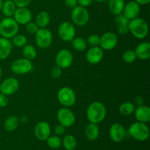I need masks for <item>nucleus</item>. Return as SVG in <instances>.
<instances>
[{"instance_id": "obj_12", "label": "nucleus", "mask_w": 150, "mask_h": 150, "mask_svg": "<svg viewBox=\"0 0 150 150\" xmlns=\"http://www.w3.org/2000/svg\"><path fill=\"white\" fill-rule=\"evenodd\" d=\"M19 88V82L16 78L9 77L4 79L0 83L1 92L7 96H10L16 93Z\"/></svg>"}, {"instance_id": "obj_49", "label": "nucleus", "mask_w": 150, "mask_h": 150, "mask_svg": "<svg viewBox=\"0 0 150 150\" xmlns=\"http://www.w3.org/2000/svg\"><path fill=\"white\" fill-rule=\"evenodd\" d=\"M108 1H109V0H108Z\"/></svg>"}, {"instance_id": "obj_44", "label": "nucleus", "mask_w": 150, "mask_h": 150, "mask_svg": "<svg viewBox=\"0 0 150 150\" xmlns=\"http://www.w3.org/2000/svg\"><path fill=\"white\" fill-rule=\"evenodd\" d=\"M135 1L139 5H146L150 2V0H135Z\"/></svg>"}, {"instance_id": "obj_5", "label": "nucleus", "mask_w": 150, "mask_h": 150, "mask_svg": "<svg viewBox=\"0 0 150 150\" xmlns=\"http://www.w3.org/2000/svg\"><path fill=\"white\" fill-rule=\"evenodd\" d=\"M57 100L61 105L64 107H71L76 102V95L74 90L68 86H64L59 90Z\"/></svg>"}, {"instance_id": "obj_48", "label": "nucleus", "mask_w": 150, "mask_h": 150, "mask_svg": "<svg viewBox=\"0 0 150 150\" xmlns=\"http://www.w3.org/2000/svg\"><path fill=\"white\" fill-rule=\"evenodd\" d=\"M0 92H1V89H0Z\"/></svg>"}, {"instance_id": "obj_38", "label": "nucleus", "mask_w": 150, "mask_h": 150, "mask_svg": "<svg viewBox=\"0 0 150 150\" xmlns=\"http://www.w3.org/2000/svg\"><path fill=\"white\" fill-rule=\"evenodd\" d=\"M17 7H27L32 0H13Z\"/></svg>"}, {"instance_id": "obj_1", "label": "nucleus", "mask_w": 150, "mask_h": 150, "mask_svg": "<svg viewBox=\"0 0 150 150\" xmlns=\"http://www.w3.org/2000/svg\"><path fill=\"white\" fill-rule=\"evenodd\" d=\"M107 110L103 103L95 101L88 106L86 109V118L90 123L99 124L105 120L106 117Z\"/></svg>"}, {"instance_id": "obj_14", "label": "nucleus", "mask_w": 150, "mask_h": 150, "mask_svg": "<svg viewBox=\"0 0 150 150\" xmlns=\"http://www.w3.org/2000/svg\"><path fill=\"white\" fill-rule=\"evenodd\" d=\"M109 137L115 143L122 142L125 137V129L124 126L118 122L111 125L109 129Z\"/></svg>"}, {"instance_id": "obj_19", "label": "nucleus", "mask_w": 150, "mask_h": 150, "mask_svg": "<svg viewBox=\"0 0 150 150\" xmlns=\"http://www.w3.org/2000/svg\"><path fill=\"white\" fill-rule=\"evenodd\" d=\"M135 117L138 122L148 123L150 121V108L147 105H138L134 111Z\"/></svg>"}, {"instance_id": "obj_18", "label": "nucleus", "mask_w": 150, "mask_h": 150, "mask_svg": "<svg viewBox=\"0 0 150 150\" xmlns=\"http://www.w3.org/2000/svg\"><path fill=\"white\" fill-rule=\"evenodd\" d=\"M141 7L138 3L135 1H131L125 4L122 14L129 20H132L139 17L140 14Z\"/></svg>"}, {"instance_id": "obj_32", "label": "nucleus", "mask_w": 150, "mask_h": 150, "mask_svg": "<svg viewBox=\"0 0 150 150\" xmlns=\"http://www.w3.org/2000/svg\"><path fill=\"white\" fill-rule=\"evenodd\" d=\"M47 144L51 149H57L60 148L62 146V139L59 136H50L46 140Z\"/></svg>"}, {"instance_id": "obj_13", "label": "nucleus", "mask_w": 150, "mask_h": 150, "mask_svg": "<svg viewBox=\"0 0 150 150\" xmlns=\"http://www.w3.org/2000/svg\"><path fill=\"white\" fill-rule=\"evenodd\" d=\"M117 43H118V38L114 32H105L100 37V45L103 50L109 51L114 49L117 46Z\"/></svg>"}, {"instance_id": "obj_26", "label": "nucleus", "mask_w": 150, "mask_h": 150, "mask_svg": "<svg viewBox=\"0 0 150 150\" xmlns=\"http://www.w3.org/2000/svg\"><path fill=\"white\" fill-rule=\"evenodd\" d=\"M51 21L50 15L45 11H41L38 13L35 18V23L39 28H45Z\"/></svg>"}, {"instance_id": "obj_8", "label": "nucleus", "mask_w": 150, "mask_h": 150, "mask_svg": "<svg viewBox=\"0 0 150 150\" xmlns=\"http://www.w3.org/2000/svg\"><path fill=\"white\" fill-rule=\"evenodd\" d=\"M10 69L16 74L23 75L29 73L33 70V64L31 60L23 57L13 61L10 65Z\"/></svg>"}, {"instance_id": "obj_22", "label": "nucleus", "mask_w": 150, "mask_h": 150, "mask_svg": "<svg viewBox=\"0 0 150 150\" xmlns=\"http://www.w3.org/2000/svg\"><path fill=\"white\" fill-rule=\"evenodd\" d=\"M115 23L117 26V31L120 35H126L129 32L128 23L130 20L127 19L123 14L117 16L115 18Z\"/></svg>"}, {"instance_id": "obj_46", "label": "nucleus", "mask_w": 150, "mask_h": 150, "mask_svg": "<svg viewBox=\"0 0 150 150\" xmlns=\"http://www.w3.org/2000/svg\"><path fill=\"white\" fill-rule=\"evenodd\" d=\"M1 74H2V70H1V66H0V79H1Z\"/></svg>"}, {"instance_id": "obj_2", "label": "nucleus", "mask_w": 150, "mask_h": 150, "mask_svg": "<svg viewBox=\"0 0 150 150\" xmlns=\"http://www.w3.org/2000/svg\"><path fill=\"white\" fill-rule=\"evenodd\" d=\"M129 32L138 39H144L149 33V26L144 19L136 18L130 20L128 23Z\"/></svg>"}, {"instance_id": "obj_37", "label": "nucleus", "mask_w": 150, "mask_h": 150, "mask_svg": "<svg viewBox=\"0 0 150 150\" xmlns=\"http://www.w3.org/2000/svg\"><path fill=\"white\" fill-rule=\"evenodd\" d=\"M62 69L60 68L59 67H58L57 65L53 67L51 71V75L54 79H58V78H59L62 76Z\"/></svg>"}, {"instance_id": "obj_41", "label": "nucleus", "mask_w": 150, "mask_h": 150, "mask_svg": "<svg viewBox=\"0 0 150 150\" xmlns=\"http://www.w3.org/2000/svg\"><path fill=\"white\" fill-rule=\"evenodd\" d=\"M64 4L68 8L73 9L78 5L77 0H64Z\"/></svg>"}, {"instance_id": "obj_21", "label": "nucleus", "mask_w": 150, "mask_h": 150, "mask_svg": "<svg viewBox=\"0 0 150 150\" xmlns=\"http://www.w3.org/2000/svg\"><path fill=\"white\" fill-rule=\"evenodd\" d=\"M13 49L11 41L7 38L0 37V60H4L10 55Z\"/></svg>"}, {"instance_id": "obj_30", "label": "nucleus", "mask_w": 150, "mask_h": 150, "mask_svg": "<svg viewBox=\"0 0 150 150\" xmlns=\"http://www.w3.org/2000/svg\"><path fill=\"white\" fill-rule=\"evenodd\" d=\"M135 105L131 102L122 103L119 107V111L122 116H130L134 113Z\"/></svg>"}, {"instance_id": "obj_23", "label": "nucleus", "mask_w": 150, "mask_h": 150, "mask_svg": "<svg viewBox=\"0 0 150 150\" xmlns=\"http://www.w3.org/2000/svg\"><path fill=\"white\" fill-rule=\"evenodd\" d=\"M100 135V130L98 124L89 123L85 129V136L89 141L93 142L98 139Z\"/></svg>"}, {"instance_id": "obj_7", "label": "nucleus", "mask_w": 150, "mask_h": 150, "mask_svg": "<svg viewBox=\"0 0 150 150\" xmlns=\"http://www.w3.org/2000/svg\"><path fill=\"white\" fill-rule=\"evenodd\" d=\"M53 41V34L49 29L40 28L35 34V42L40 48H48Z\"/></svg>"}, {"instance_id": "obj_36", "label": "nucleus", "mask_w": 150, "mask_h": 150, "mask_svg": "<svg viewBox=\"0 0 150 150\" xmlns=\"http://www.w3.org/2000/svg\"><path fill=\"white\" fill-rule=\"evenodd\" d=\"M39 29V26L37 25V23H35V22L30 21L26 24V31H27V32H29V34H31V35H35Z\"/></svg>"}, {"instance_id": "obj_16", "label": "nucleus", "mask_w": 150, "mask_h": 150, "mask_svg": "<svg viewBox=\"0 0 150 150\" xmlns=\"http://www.w3.org/2000/svg\"><path fill=\"white\" fill-rule=\"evenodd\" d=\"M35 137L39 141H46L47 139L51 136V130L49 124L46 122L41 121L37 123L35 127Z\"/></svg>"}, {"instance_id": "obj_28", "label": "nucleus", "mask_w": 150, "mask_h": 150, "mask_svg": "<svg viewBox=\"0 0 150 150\" xmlns=\"http://www.w3.org/2000/svg\"><path fill=\"white\" fill-rule=\"evenodd\" d=\"M62 145L66 150H75L77 146V140L73 135H67L62 140Z\"/></svg>"}, {"instance_id": "obj_45", "label": "nucleus", "mask_w": 150, "mask_h": 150, "mask_svg": "<svg viewBox=\"0 0 150 150\" xmlns=\"http://www.w3.org/2000/svg\"><path fill=\"white\" fill-rule=\"evenodd\" d=\"M2 3H3V0H0V12H1V6H2Z\"/></svg>"}, {"instance_id": "obj_3", "label": "nucleus", "mask_w": 150, "mask_h": 150, "mask_svg": "<svg viewBox=\"0 0 150 150\" xmlns=\"http://www.w3.org/2000/svg\"><path fill=\"white\" fill-rule=\"evenodd\" d=\"M18 23L13 17H5L0 21V35L7 39H11L18 32Z\"/></svg>"}, {"instance_id": "obj_6", "label": "nucleus", "mask_w": 150, "mask_h": 150, "mask_svg": "<svg viewBox=\"0 0 150 150\" xmlns=\"http://www.w3.org/2000/svg\"><path fill=\"white\" fill-rule=\"evenodd\" d=\"M71 19L74 24L79 26H85L89 22V13L86 7L77 5L72 9Z\"/></svg>"}, {"instance_id": "obj_20", "label": "nucleus", "mask_w": 150, "mask_h": 150, "mask_svg": "<svg viewBox=\"0 0 150 150\" xmlns=\"http://www.w3.org/2000/svg\"><path fill=\"white\" fill-rule=\"evenodd\" d=\"M137 58L141 60L149 59L150 57V43L149 42H143L139 43L135 49Z\"/></svg>"}, {"instance_id": "obj_34", "label": "nucleus", "mask_w": 150, "mask_h": 150, "mask_svg": "<svg viewBox=\"0 0 150 150\" xmlns=\"http://www.w3.org/2000/svg\"><path fill=\"white\" fill-rule=\"evenodd\" d=\"M137 59L134 50L129 49L125 51L122 54V59L126 64H131Z\"/></svg>"}, {"instance_id": "obj_43", "label": "nucleus", "mask_w": 150, "mask_h": 150, "mask_svg": "<svg viewBox=\"0 0 150 150\" xmlns=\"http://www.w3.org/2000/svg\"><path fill=\"white\" fill-rule=\"evenodd\" d=\"M135 103L138 105H144V98L142 96H137L135 99Z\"/></svg>"}, {"instance_id": "obj_31", "label": "nucleus", "mask_w": 150, "mask_h": 150, "mask_svg": "<svg viewBox=\"0 0 150 150\" xmlns=\"http://www.w3.org/2000/svg\"><path fill=\"white\" fill-rule=\"evenodd\" d=\"M72 47L74 50L79 52H83L86 50L87 43L82 38H74L71 41Z\"/></svg>"}, {"instance_id": "obj_17", "label": "nucleus", "mask_w": 150, "mask_h": 150, "mask_svg": "<svg viewBox=\"0 0 150 150\" xmlns=\"http://www.w3.org/2000/svg\"><path fill=\"white\" fill-rule=\"evenodd\" d=\"M103 50L99 46L91 47L86 54V61L92 64H97L103 59Z\"/></svg>"}, {"instance_id": "obj_25", "label": "nucleus", "mask_w": 150, "mask_h": 150, "mask_svg": "<svg viewBox=\"0 0 150 150\" xmlns=\"http://www.w3.org/2000/svg\"><path fill=\"white\" fill-rule=\"evenodd\" d=\"M17 7L13 0H6L3 1L1 11L5 17H13Z\"/></svg>"}, {"instance_id": "obj_27", "label": "nucleus", "mask_w": 150, "mask_h": 150, "mask_svg": "<svg viewBox=\"0 0 150 150\" xmlns=\"http://www.w3.org/2000/svg\"><path fill=\"white\" fill-rule=\"evenodd\" d=\"M19 124V119L15 115L7 117L4 122V128L7 132H13L18 127Z\"/></svg>"}, {"instance_id": "obj_15", "label": "nucleus", "mask_w": 150, "mask_h": 150, "mask_svg": "<svg viewBox=\"0 0 150 150\" xmlns=\"http://www.w3.org/2000/svg\"><path fill=\"white\" fill-rule=\"evenodd\" d=\"M13 17L18 24L26 25L32 21V13L27 7H17Z\"/></svg>"}, {"instance_id": "obj_24", "label": "nucleus", "mask_w": 150, "mask_h": 150, "mask_svg": "<svg viewBox=\"0 0 150 150\" xmlns=\"http://www.w3.org/2000/svg\"><path fill=\"white\" fill-rule=\"evenodd\" d=\"M125 0H109L108 8L114 16L122 14L125 7Z\"/></svg>"}, {"instance_id": "obj_9", "label": "nucleus", "mask_w": 150, "mask_h": 150, "mask_svg": "<svg viewBox=\"0 0 150 150\" xmlns=\"http://www.w3.org/2000/svg\"><path fill=\"white\" fill-rule=\"evenodd\" d=\"M57 117L59 124L64 127H71L76 122L75 114L67 107L60 108L57 112Z\"/></svg>"}, {"instance_id": "obj_10", "label": "nucleus", "mask_w": 150, "mask_h": 150, "mask_svg": "<svg viewBox=\"0 0 150 150\" xmlns=\"http://www.w3.org/2000/svg\"><path fill=\"white\" fill-rule=\"evenodd\" d=\"M58 35L61 40L64 42H71L76 36V28L70 22H62L59 26Z\"/></svg>"}, {"instance_id": "obj_35", "label": "nucleus", "mask_w": 150, "mask_h": 150, "mask_svg": "<svg viewBox=\"0 0 150 150\" xmlns=\"http://www.w3.org/2000/svg\"><path fill=\"white\" fill-rule=\"evenodd\" d=\"M100 37L95 34L90 35L87 38V43L91 47L98 46L100 45Z\"/></svg>"}, {"instance_id": "obj_39", "label": "nucleus", "mask_w": 150, "mask_h": 150, "mask_svg": "<svg viewBox=\"0 0 150 150\" xmlns=\"http://www.w3.org/2000/svg\"><path fill=\"white\" fill-rule=\"evenodd\" d=\"M65 128L66 127H64V126L62 125H56L55 127H54V133H55V135H57V136H62V135L65 133Z\"/></svg>"}, {"instance_id": "obj_40", "label": "nucleus", "mask_w": 150, "mask_h": 150, "mask_svg": "<svg viewBox=\"0 0 150 150\" xmlns=\"http://www.w3.org/2000/svg\"><path fill=\"white\" fill-rule=\"evenodd\" d=\"M8 102L9 100L7 95L0 92V108H4V107L7 106Z\"/></svg>"}, {"instance_id": "obj_29", "label": "nucleus", "mask_w": 150, "mask_h": 150, "mask_svg": "<svg viewBox=\"0 0 150 150\" xmlns=\"http://www.w3.org/2000/svg\"><path fill=\"white\" fill-rule=\"evenodd\" d=\"M22 49V54L23 57L29 60H33L37 57V50L32 45L26 44L23 47Z\"/></svg>"}, {"instance_id": "obj_42", "label": "nucleus", "mask_w": 150, "mask_h": 150, "mask_svg": "<svg viewBox=\"0 0 150 150\" xmlns=\"http://www.w3.org/2000/svg\"><path fill=\"white\" fill-rule=\"evenodd\" d=\"M93 0H77L78 4L83 7H87L92 4Z\"/></svg>"}, {"instance_id": "obj_11", "label": "nucleus", "mask_w": 150, "mask_h": 150, "mask_svg": "<svg viewBox=\"0 0 150 150\" xmlns=\"http://www.w3.org/2000/svg\"><path fill=\"white\" fill-rule=\"evenodd\" d=\"M73 62V55L68 49H62L57 53L55 58L56 65L62 69H66L72 65Z\"/></svg>"}, {"instance_id": "obj_47", "label": "nucleus", "mask_w": 150, "mask_h": 150, "mask_svg": "<svg viewBox=\"0 0 150 150\" xmlns=\"http://www.w3.org/2000/svg\"><path fill=\"white\" fill-rule=\"evenodd\" d=\"M95 1H98V2H103V1H105V0H95Z\"/></svg>"}, {"instance_id": "obj_4", "label": "nucleus", "mask_w": 150, "mask_h": 150, "mask_svg": "<svg viewBox=\"0 0 150 150\" xmlns=\"http://www.w3.org/2000/svg\"><path fill=\"white\" fill-rule=\"evenodd\" d=\"M128 133L131 137L138 142H145L149 137V129L146 123L138 121L130 125Z\"/></svg>"}, {"instance_id": "obj_33", "label": "nucleus", "mask_w": 150, "mask_h": 150, "mask_svg": "<svg viewBox=\"0 0 150 150\" xmlns=\"http://www.w3.org/2000/svg\"><path fill=\"white\" fill-rule=\"evenodd\" d=\"M12 44L18 48H23L27 44V38L25 35L17 34L12 38Z\"/></svg>"}]
</instances>
